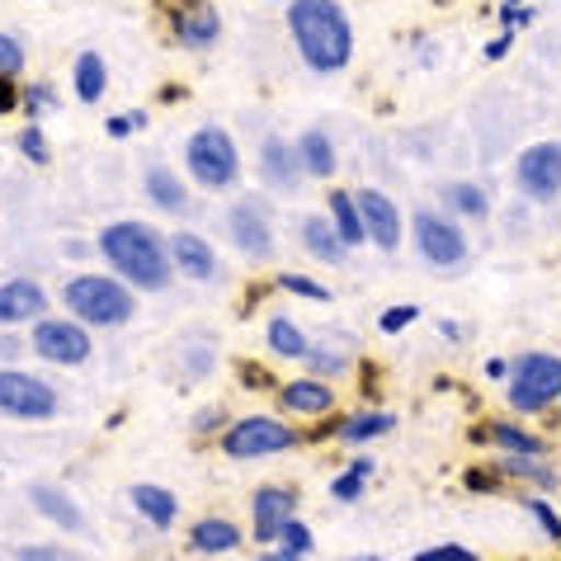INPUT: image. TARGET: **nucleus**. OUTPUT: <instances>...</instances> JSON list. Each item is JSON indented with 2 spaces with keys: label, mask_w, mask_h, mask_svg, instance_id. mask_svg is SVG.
I'll list each match as a JSON object with an SVG mask.
<instances>
[{
  "label": "nucleus",
  "mask_w": 561,
  "mask_h": 561,
  "mask_svg": "<svg viewBox=\"0 0 561 561\" xmlns=\"http://www.w3.org/2000/svg\"><path fill=\"white\" fill-rule=\"evenodd\" d=\"M302 245L321 264H340V260L350 255V245L340 241V231H335L331 217H307V222H302Z\"/></svg>",
  "instance_id": "nucleus-20"
},
{
  "label": "nucleus",
  "mask_w": 561,
  "mask_h": 561,
  "mask_svg": "<svg viewBox=\"0 0 561 561\" xmlns=\"http://www.w3.org/2000/svg\"><path fill=\"white\" fill-rule=\"evenodd\" d=\"M293 514H298V495L284 491V486H264L255 495V538L278 542V528H284Z\"/></svg>",
  "instance_id": "nucleus-15"
},
{
  "label": "nucleus",
  "mask_w": 561,
  "mask_h": 561,
  "mask_svg": "<svg viewBox=\"0 0 561 561\" xmlns=\"http://www.w3.org/2000/svg\"><path fill=\"white\" fill-rule=\"evenodd\" d=\"M20 151H24L34 165H48V161H53V151H48V142H43V128H38V123H28V128L20 133Z\"/></svg>",
  "instance_id": "nucleus-34"
},
{
  "label": "nucleus",
  "mask_w": 561,
  "mask_h": 561,
  "mask_svg": "<svg viewBox=\"0 0 561 561\" xmlns=\"http://www.w3.org/2000/svg\"><path fill=\"white\" fill-rule=\"evenodd\" d=\"M501 20H505V28H528V24H534V10H519V5H505L501 10Z\"/></svg>",
  "instance_id": "nucleus-44"
},
{
  "label": "nucleus",
  "mask_w": 561,
  "mask_h": 561,
  "mask_svg": "<svg viewBox=\"0 0 561 561\" xmlns=\"http://www.w3.org/2000/svg\"><path fill=\"white\" fill-rule=\"evenodd\" d=\"M133 128H147V114H118V118H108V137H128Z\"/></svg>",
  "instance_id": "nucleus-40"
},
{
  "label": "nucleus",
  "mask_w": 561,
  "mask_h": 561,
  "mask_svg": "<svg viewBox=\"0 0 561 561\" xmlns=\"http://www.w3.org/2000/svg\"><path fill=\"white\" fill-rule=\"evenodd\" d=\"M528 514H534V519L542 524V534H548L552 542H561V519L552 514V505H548V501H528Z\"/></svg>",
  "instance_id": "nucleus-38"
},
{
  "label": "nucleus",
  "mask_w": 561,
  "mask_h": 561,
  "mask_svg": "<svg viewBox=\"0 0 561 561\" xmlns=\"http://www.w3.org/2000/svg\"><path fill=\"white\" fill-rule=\"evenodd\" d=\"M392 425H397V420L387 411H364V415H354V420L340 425V439H345V444H368V439H378V434H387Z\"/></svg>",
  "instance_id": "nucleus-29"
},
{
  "label": "nucleus",
  "mask_w": 561,
  "mask_h": 561,
  "mask_svg": "<svg viewBox=\"0 0 561 561\" xmlns=\"http://www.w3.org/2000/svg\"><path fill=\"white\" fill-rule=\"evenodd\" d=\"M20 100H24V90L14 85V76H0V114H10Z\"/></svg>",
  "instance_id": "nucleus-43"
},
{
  "label": "nucleus",
  "mask_w": 561,
  "mask_h": 561,
  "mask_svg": "<svg viewBox=\"0 0 561 561\" xmlns=\"http://www.w3.org/2000/svg\"><path fill=\"white\" fill-rule=\"evenodd\" d=\"M331 222L340 231V241L350 245H364L368 241V231H364V213H358V198L354 194H331Z\"/></svg>",
  "instance_id": "nucleus-21"
},
{
  "label": "nucleus",
  "mask_w": 561,
  "mask_h": 561,
  "mask_svg": "<svg viewBox=\"0 0 561 561\" xmlns=\"http://www.w3.org/2000/svg\"><path fill=\"white\" fill-rule=\"evenodd\" d=\"M501 472L505 477H524V481H534V486H557V472H552V467H538L534 458H524V454H510L505 462H501Z\"/></svg>",
  "instance_id": "nucleus-32"
},
{
  "label": "nucleus",
  "mask_w": 561,
  "mask_h": 561,
  "mask_svg": "<svg viewBox=\"0 0 561 561\" xmlns=\"http://www.w3.org/2000/svg\"><path fill=\"white\" fill-rule=\"evenodd\" d=\"M298 161H302V170L311 180H331L335 175V142L325 137L321 128H307L302 137H298Z\"/></svg>",
  "instance_id": "nucleus-19"
},
{
  "label": "nucleus",
  "mask_w": 561,
  "mask_h": 561,
  "mask_svg": "<svg viewBox=\"0 0 561 561\" xmlns=\"http://www.w3.org/2000/svg\"><path fill=\"white\" fill-rule=\"evenodd\" d=\"M165 14H170L175 43H184V48H194V53H204L222 38V14L213 10V0H170Z\"/></svg>",
  "instance_id": "nucleus-10"
},
{
  "label": "nucleus",
  "mask_w": 561,
  "mask_h": 561,
  "mask_svg": "<svg viewBox=\"0 0 561 561\" xmlns=\"http://www.w3.org/2000/svg\"><path fill=\"white\" fill-rule=\"evenodd\" d=\"M486 373H491V378H510V364H505V358H491Z\"/></svg>",
  "instance_id": "nucleus-48"
},
{
  "label": "nucleus",
  "mask_w": 561,
  "mask_h": 561,
  "mask_svg": "<svg viewBox=\"0 0 561 561\" xmlns=\"http://www.w3.org/2000/svg\"><path fill=\"white\" fill-rule=\"evenodd\" d=\"M514 175H519V190L528 198H538V204H552L561 194V142H534L524 147L519 165H514Z\"/></svg>",
  "instance_id": "nucleus-9"
},
{
  "label": "nucleus",
  "mask_w": 561,
  "mask_h": 561,
  "mask_svg": "<svg viewBox=\"0 0 561 561\" xmlns=\"http://www.w3.org/2000/svg\"><path fill=\"white\" fill-rule=\"evenodd\" d=\"M444 198H448V208L462 213V217H486V208H491L486 194H481L477 184H448Z\"/></svg>",
  "instance_id": "nucleus-31"
},
{
  "label": "nucleus",
  "mask_w": 561,
  "mask_h": 561,
  "mask_svg": "<svg viewBox=\"0 0 561 561\" xmlns=\"http://www.w3.org/2000/svg\"><path fill=\"white\" fill-rule=\"evenodd\" d=\"M264 340H270V350L278 358H307V335L298 331V321H288V317H274L270 321V331H264Z\"/></svg>",
  "instance_id": "nucleus-27"
},
{
  "label": "nucleus",
  "mask_w": 561,
  "mask_h": 561,
  "mask_svg": "<svg viewBox=\"0 0 561 561\" xmlns=\"http://www.w3.org/2000/svg\"><path fill=\"white\" fill-rule=\"evenodd\" d=\"M354 198H358V213H364L368 241L378 245V251H397V245H401V213H397L392 198H387L382 190H364Z\"/></svg>",
  "instance_id": "nucleus-12"
},
{
  "label": "nucleus",
  "mask_w": 561,
  "mask_h": 561,
  "mask_svg": "<svg viewBox=\"0 0 561 561\" xmlns=\"http://www.w3.org/2000/svg\"><path fill=\"white\" fill-rule=\"evenodd\" d=\"M510 5H519V0H510Z\"/></svg>",
  "instance_id": "nucleus-52"
},
{
  "label": "nucleus",
  "mask_w": 561,
  "mask_h": 561,
  "mask_svg": "<svg viewBox=\"0 0 561 561\" xmlns=\"http://www.w3.org/2000/svg\"><path fill=\"white\" fill-rule=\"evenodd\" d=\"M561 401V358L557 354H524L510 368V407L534 415Z\"/></svg>",
  "instance_id": "nucleus-5"
},
{
  "label": "nucleus",
  "mask_w": 561,
  "mask_h": 561,
  "mask_svg": "<svg viewBox=\"0 0 561 561\" xmlns=\"http://www.w3.org/2000/svg\"><path fill=\"white\" fill-rule=\"evenodd\" d=\"M104 85H108V67H104V57L85 48L81 57H76V100L95 104V100L104 95Z\"/></svg>",
  "instance_id": "nucleus-24"
},
{
  "label": "nucleus",
  "mask_w": 561,
  "mask_h": 561,
  "mask_svg": "<svg viewBox=\"0 0 561 561\" xmlns=\"http://www.w3.org/2000/svg\"><path fill=\"white\" fill-rule=\"evenodd\" d=\"M14 561H67V552H57V548H20Z\"/></svg>",
  "instance_id": "nucleus-45"
},
{
  "label": "nucleus",
  "mask_w": 561,
  "mask_h": 561,
  "mask_svg": "<svg viewBox=\"0 0 561 561\" xmlns=\"http://www.w3.org/2000/svg\"><path fill=\"white\" fill-rule=\"evenodd\" d=\"M415 245H420V255L430 264H439V270H454V264L467 260V237L434 208L415 213Z\"/></svg>",
  "instance_id": "nucleus-8"
},
{
  "label": "nucleus",
  "mask_w": 561,
  "mask_h": 561,
  "mask_svg": "<svg viewBox=\"0 0 561 561\" xmlns=\"http://www.w3.org/2000/svg\"><path fill=\"white\" fill-rule=\"evenodd\" d=\"M231 241H237L251 260H270L274 255V231H270V222H264L260 204H237L231 208Z\"/></svg>",
  "instance_id": "nucleus-13"
},
{
  "label": "nucleus",
  "mask_w": 561,
  "mask_h": 561,
  "mask_svg": "<svg viewBox=\"0 0 561 561\" xmlns=\"http://www.w3.org/2000/svg\"><path fill=\"white\" fill-rule=\"evenodd\" d=\"M373 477V462L368 458H354L350 467H345V472H340L335 481H331V495H335V501H358V495H364V481Z\"/></svg>",
  "instance_id": "nucleus-30"
},
{
  "label": "nucleus",
  "mask_w": 561,
  "mask_h": 561,
  "mask_svg": "<svg viewBox=\"0 0 561 561\" xmlns=\"http://www.w3.org/2000/svg\"><path fill=\"white\" fill-rule=\"evenodd\" d=\"M350 561H378V557H350Z\"/></svg>",
  "instance_id": "nucleus-51"
},
{
  "label": "nucleus",
  "mask_w": 561,
  "mask_h": 561,
  "mask_svg": "<svg viewBox=\"0 0 561 561\" xmlns=\"http://www.w3.org/2000/svg\"><path fill=\"white\" fill-rule=\"evenodd\" d=\"M467 486H472V491H495V481L486 472H467Z\"/></svg>",
  "instance_id": "nucleus-47"
},
{
  "label": "nucleus",
  "mask_w": 561,
  "mask_h": 561,
  "mask_svg": "<svg viewBox=\"0 0 561 561\" xmlns=\"http://www.w3.org/2000/svg\"><path fill=\"white\" fill-rule=\"evenodd\" d=\"M213 425H217V411H204V415H198V425H194V430H204V434H208Z\"/></svg>",
  "instance_id": "nucleus-49"
},
{
  "label": "nucleus",
  "mask_w": 561,
  "mask_h": 561,
  "mask_svg": "<svg viewBox=\"0 0 561 561\" xmlns=\"http://www.w3.org/2000/svg\"><path fill=\"white\" fill-rule=\"evenodd\" d=\"M415 561H477V552H467V548H454V542H444V548L420 552Z\"/></svg>",
  "instance_id": "nucleus-39"
},
{
  "label": "nucleus",
  "mask_w": 561,
  "mask_h": 561,
  "mask_svg": "<svg viewBox=\"0 0 561 561\" xmlns=\"http://www.w3.org/2000/svg\"><path fill=\"white\" fill-rule=\"evenodd\" d=\"M472 439H495L501 448H510V454H524V458H542V448H548L538 434H528L519 425H491V430H477Z\"/></svg>",
  "instance_id": "nucleus-25"
},
{
  "label": "nucleus",
  "mask_w": 561,
  "mask_h": 561,
  "mask_svg": "<svg viewBox=\"0 0 561 561\" xmlns=\"http://www.w3.org/2000/svg\"><path fill=\"white\" fill-rule=\"evenodd\" d=\"M48 311V298L34 278H10L0 284V325H20V321H38Z\"/></svg>",
  "instance_id": "nucleus-14"
},
{
  "label": "nucleus",
  "mask_w": 561,
  "mask_h": 561,
  "mask_svg": "<svg viewBox=\"0 0 561 561\" xmlns=\"http://www.w3.org/2000/svg\"><path fill=\"white\" fill-rule=\"evenodd\" d=\"M260 175L274 184V190H293L298 175H307L302 161H298V147H288L284 137H264L260 147Z\"/></svg>",
  "instance_id": "nucleus-17"
},
{
  "label": "nucleus",
  "mask_w": 561,
  "mask_h": 561,
  "mask_svg": "<svg viewBox=\"0 0 561 561\" xmlns=\"http://www.w3.org/2000/svg\"><path fill=\"white\" fill-rule=\"evenodd\" d=\"M0 411L14 415V420H48L57 411V392L43 378L5 368L0 373Z\"/></svg>",
  "instance_id": "nucleus-7"
},
{
  "label": "nucleus",
  "mask_w": 561,
  "mask_h": 561,
  "mask_svg": "<svg viewBox=\"0 0 561 561\" xmlns=\"http://www.w3.org/2000/svg\"><path fill=\"white\" fill-rule=\"evenodd\" d=\"M20 71H24V48H20V38L0 34V76H20Z\"/></svg>",
  "instance_id": "nucleus-36"
},
{
  "label": "nucleus",
  "mask_w": 561,
  "mask_h": 561,
  "mask_svg": "<svg viewBox=\"0 0 561 561\" xmlns=\"http://www.w3.org/2000/svg\"><path fill=\"white\" fill-rule=\"evenodd\" d=\"M420 317V307H411V302H397V307H387L382 311V331L387 335H401V331H407V325Z\"/></svg>",
  "instance_id": "nucleus-37"
},
{
  "label": "nucleus",
  "mask_w": 561,
  "mask_h": 561,
  "mask_svg": "<svg viewBox=\"0 0 561 561\" xmlns=\"http://www.w3.org/2000/svg\"><path fill=\"white\" fill-rule=\"evenodd\" d=\"M278 542H284L288 552H298V557H307L311 548H317V538H311V528H307V524H298V514H293V519L278 528Z\"/></svg>",
  "instance_id": "nucleus-33"
},
{
  "label": "nucleus",
  "mask_w": 561,
  "mask_h": 561,
  "mask_svg": "<svg viewBox=\"0 0 561 561\" xmlns=\"http://www.w3.org/2000/svg\"><path fill=\"white\" fill-rule=\"evenodd\" d=\"M34 505H38V514H48L57 528H67V534H76V528L85 524V519H81V510H76L67 495L53 491V486H34Z\"/></svg>",
  "instance_id": "nucleus-26"
},
{
  "label": "nucleus",
  "mask_w": 561,
  "mask_h": 561,
  "mask_svg": "<svg viewBox=\"0 0 561 561\" xmlns=\"http://www.w3.org/2000/svg\"><path fill=\"white\" fill-rule=\"evenodd\" d=\"M170 245V264H175L180 274H190V278H213L217 274V255H213V245L204 237H194V231H175V237L165 241Z\"/></svg>",
  "instance_id": "nucleus-16"
},
{
  "label": "nucleus",
  "mask_w": 561,
  "mask_h": 561,
  "mask_svg": "<svg viewBox=\"0 0 561 561\" xmlns=\"http://www.w3.org/2000/svg\"><path fill=\"white\" fill-rule=\"evenodd\" d=\"M241 542L237 534V524H227V519H204V524H194V548L198 552H231Z\"/></svg>",
  "instance_id": "nucleus-28"
},
{
  "label": "nucleus",
  "mask_w": 561,
  "mask_h": 561,
  "mask_svg": "<svg viewBox=\"0 0 561 561\" xmlns=\"http://www.w3.org/2000/svg\"><path fill=\"white\" fill-rule=\"evenodd\" d=\"M278 288L284 293H298V298H311V302H325L331 293H325L321 284H311V278H302V274H278Z\"/></svg>",
  "instance_id": "nucleus-35"
},
{
  "label": "nucleus",
  "mask_w": 561,
  "mask_h": 561,
  "mask_svg": "<svg viewBox=\"0 0 561 561\" xmlns=\"http://www.w3.org/2000/svg\"><path fill=\"white\" fill-rule=\"evenodd\" d=\"M147 198H151L156 208H165V213H184V204H190L184 184L170 175L165 165H151V170H147Z\"/></svg>",
  "instance_id": "nucleus-23"
},
{
  "label": "nucleus",
  "mask_w": 561,
  "mask_h": 561,
  "mask_svg": "<svg viewBox=\"0 0 561 561\" xmlns=\"http://www.w3.org/2000/svg\"><path fill=\"white\" fill-rule=\"evenodd\" d=\"M298 444V434L288 425H278L274 415H251V420H237L227 434H222V454L227 458H264V454H284V448Z\"/></svg>",
  "instance_id": "nucleus-6"
},
{
  "label": "nucleus",
  "mask_w": 561,
  "mask_h": 561,
  "mask_svg": "<svg viewBox=\"0 0 561 561\" xmlns=\"http://www.w3.org/2000/svg\"><path fill=\"white\" fill-rule=\"evenodd\" d=\"M510 43H514V38H510V28H505L501 38H491V43H486V61H501V57L510 53Z\"/></svg>",
  "instance_id": "nucleus-46"
},
{
  "label": "nucleus",
  "mask_w": 561,
  "mask_h": 561,
  "mask_svg": "<svg viewBox=\"0 0 561 561\" xmlns=\"http://www.w3.org/2000/svg\"><path fill=\"white\" fill-rule=\"evenodd\" d=\"M67 307L76 311V321L85 325H123L133 317V293L118 284V278H104V274H81L67 284Z\"/></svg>",
  "instance_id": "nucleus-3"
},
{
  "label": "nucleus",
  "mask_w": 561,
  "mask_h": 561,
  "mask_svg": "<svg viewBox=\"0 0 561 561\" xmlns=\"http://www.w3.org/2000/svg\"><path fill=\"white\" fill-rule=\"evenodd\" d=\"M288 34L311 71H345L354 57V28L335 0H288Z\"/></svg>",
  "instance_id": "nucleus-1"
},
{
  "label": "nucleus",
  "mask_w": 561,
  "mask_h": 561,
  "mask_svg": "<svg viewBox=\"0 0 561 561\" xmlns=\"http://www.w3.org/2000/svg\"><path fill=\"white\" fill-rule=\"evenodd\" d=\"M133 505L156 528H170V524H175V514H180V501L170 491H161V486H133Z\"/></svg>",
  "instance_id": "nucleus-22"
},
{
  "label": "nucleus",
  "mask_w": 561,
  "mask_h": 561,
  "mask_svg": "<svg viewBox=\"0 0 561 561\" xmlns=\"http://www.w3.org/2000/svg\"><path fill=\"white\" fill-rule=\"evenodd\" d=\"M307 364L317 368V373H340V368H345V354H317V350H307Z\"/></svg>",
  "instance_id": "nucleus-42"
},
{
  "label": "nucleus",
  "mask_w": 561,
  "mask_h": 561,
  "mask_svg": "<svg viewBox=\"0 0 561 561\" xmlns=\"http://www.w3.org/2000/svg\"><path fill=\"white\" fill-rule=\"evenodd\" d=\"M100 251L133 288L161 293L170 284V245L147 222H114L100 231Z\"/></svg>",
  "instance_id": "nucleus-2"
},
{
  "label": "nucleus",
  "mask_w": 561,
  "mask_h": 561,
  "mask_svg": "<svg viewBox=\"0 0 561 561\" xmlns=\"http://www.w3.org/2000/svg\"><path fill=\"white\" fill-rule=\"evenodd\" d=\"M24 104H28V114H38V108L57 104V95H53L48 85H28V90H24Z\"/></svg>",
  "instance_id": "nucleus-41"
},
{
  "label": "nucleus",
  "mask_w": 561,
  "mask_h": 561,
  "mask_svg": "<svg viewBox=\"0 0 561 561\" xmlns=\"http://www.w3.org/2000/svg\"><path fill=\"white\" fill-rule=\"evenodd\" d=\"M270 561H302V557H298V552H288V548H284V552H274Z\"/></svg>",
  "instance_id": "nucleus-50"
},
{
  "label": "nucleus",
  "mask_w": 561,
  "mask_h": 561,
  "mask_svg": "<svg viewBox=\"0 0 561 561\" xmlns=\"http://www.w3.org/2000/svg\"><path fill=\"white\" fill-rule=\"evenodd\" d=\"M34 354H43L48 364H85L90 358V335H85V325H76V321H43L34 325Z\"/></svg>",
  "instance_id": "nucleus-11"
},
{
  "label": "nucleus",
  "mask_w": 561,
  "mask_h": 561,
  "mask_svg": "<svg viewBox=\"0 0 561 561\" xmlns=\"http://www.w3.org/2000/svg\"><path fill=\"white\" fill-rule=\"evenodd\" d=\"M184 161H190V175L204 184V190H231L241 175V156H237V142L231 133L222 128H198L184 147Z\"/></svg>",
  "instance_id": "nucleus-4"
},
{
  "label": "nucleus",
  "mask_w": 561,
  "mask_h": 561,
  "mask_svg": "<svg viewBox=\"0 0 561 561\" xmlns=\"http://www.w3.org/2000/svg\"><path fill=\"white\" fill-rule=\"evenodd\" d=\"M284 407L298 411V415H325L335 407V387H325L321 378H298V382H284Z\"/></svg>",
  "instance_id": "nucleus-18"
}]
</instances>
